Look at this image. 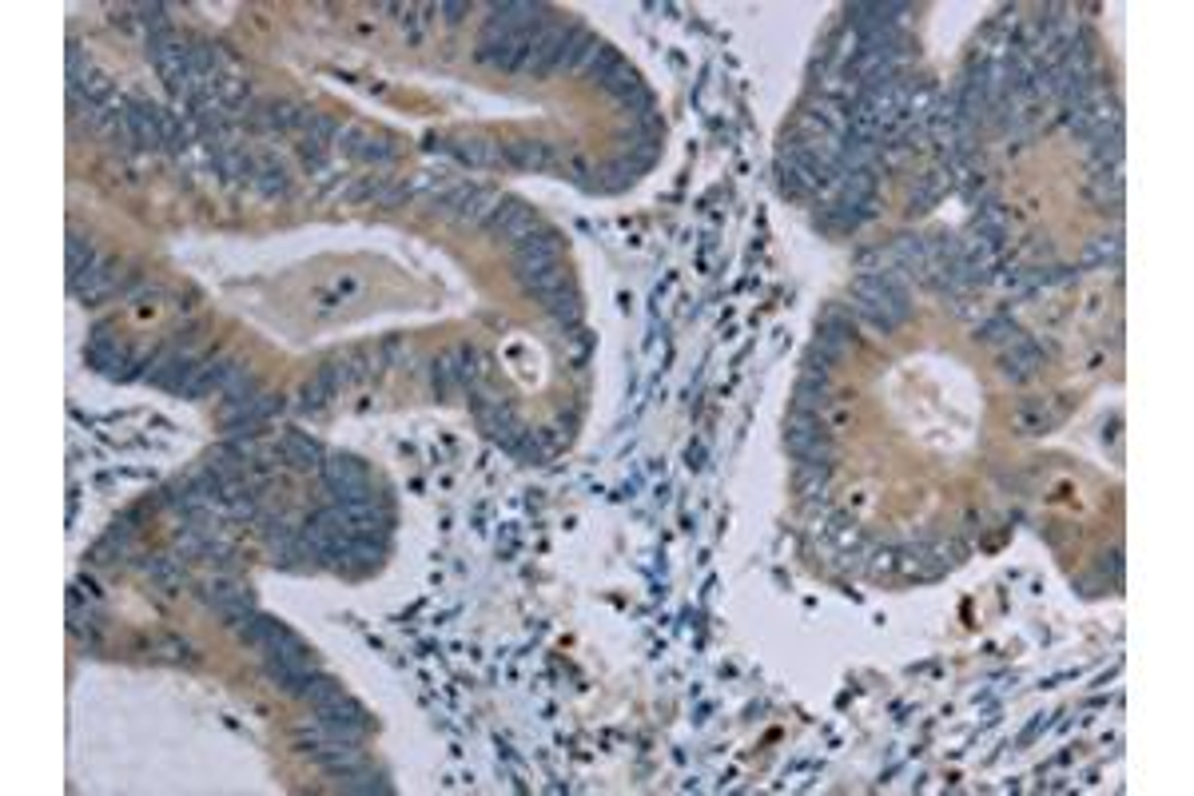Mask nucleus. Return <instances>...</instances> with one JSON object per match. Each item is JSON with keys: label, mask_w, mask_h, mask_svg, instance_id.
<instances>
[{"label": "nucleus", "mask_w": 1194, "mask_h": 796, "mask_svg": "<svg viewBox=\"0 0 1194 796\" xmlns=\"http://www.w3.org/2000/svg\"><path fill=\"white\" fill-rule=\"evenodd\" d=\"M450 382H454V367H450V359H443V362H438V370H435V387L446 395Z\"/></svg>", "instance_id": "29"}, {"label": "nucleus", "mask_w": 1194, "mask_h": 796, "mask_svg": "<svg viewBox=\"0 0 1194 796\" xmlns=\"http://www.w3.org/2000/svg\"><path fill=\"white\" fill-rule=\"evenodd\" d=\"M458 156L470 159V164H490V159H498L501 152L494 144H486V139H470V144H458Z\"/></svg>", "instance_id": "24"}, {"label": "nucleus", "mask_w": 1194, "mask_h": 796, "mask_svg": "<svg viewBox=\"0 0 1194 796\" xmlns=\"http://www.w3.org/2000/svg\"><path fill=\"white\" fill-rule=\"evenodd\" d=\"M339 789L343 792H390V784L378 777V772L358 769V772H350V777H339Z\"/></svg>", "instance_id": "19"}, {"label": "nucleus", "mask_w": 1194, "mask_h": 796, "mask_svg": "<svg viewBox=\"0 0 1194 796\" xmlns=\"http://www.w3.org/2000/svg\"><path fill=\"white\" fill-rule=\"evenodd\" d=\"M283 458L299 470L323 466V450H319V442L307 438V435H283Z\"/></svg>", "instance_id": "11"}, {"label": "nucleus", "mask_w": 1194, "mask_h": 796, "mask_svg": "<svg viewBox=\"0 0 1194 796\" xmlns=\"http://www.w3.org/2000/svg\"><path fill=\"white\" fill-rule=\"evenodd\" d=\"M501 156L510 159V164H518V168H554V152H549V144H538V139H514V144H506L501 148Z\"/></svg>", "instance_id": "8"}, {"label": "nucleus", "mask_w": 1194, "mask_h": 796, "mask_svg": "<svg viewBox=\"0 0 1194 796\" xmlns=\"http://www.w3.org/2000/svg\"><path fill=\"white\" fill-rule=\"evenodd\" d=\"M124 359H128V350L119 347L116 339H108L104 331H100V335L92 339V347H88V362H92L96 370H104V375H119Z\"/></svg>", "instance_id": "9"}, {"label": "nucleus", "mask_w": 1194, "mask_h": 796, "mask_svg": "<svg viewBox=\"0 0 1194 796\" xmlns=\"http://www.w3.org/2000/svg\"><path fill=\"white\" fill-rule=\"evenodd\" d=\"M490 227H494L501 239H514V244H518V239H526V235H534V231H538V216L526 204L510 199V204L498 207V216L490 219Z\"/></svg>", "instance_id": "7"}, {"label": "nucleus", "mask_w": 1194, "mask_h": 796, "mask_svg": "<svg viewBox=\"0 0 1194 796\" xmlns=\"http://www.w3.org/2000/svg\"><path fill=\"white\" fill-rule=\"evenodd\" d=\"M601 53H606V44H601L597 36H589L586 44H581V53H578V60H574V68H569V72H594V64L601 60Z\"/></svg>", "instance_id": "25"}, {"label": "nucleus", "mask_w": 1194, "mask_h": 796, "mask_svg": "<svg viewBox=\"0 0 1194 796\" xmlns=\"http://www.w3.org/2000/svg\"><path fill=\"white\" fill-rule=\"evenodd\" d=\"M940 196H944V171H931V176H924L920 191H912V207L908 211H928Z\"/></svg>", "instance_id": "20"}, {"label": "nucleus", "mask_w": 1194, "mask_h": 796, "mask_svg": "<svg viewBox=\"0 0 1194 796\" xmlns=\"http://www.w3.org/2000/svg\"><path fill=\"white\" fill-rule=\"evenodd\" d=\"M339 693H343V685H339L335 677H327V673H315V677H310V681L303 685V693H299V697H303V701L310 705V709H319V705L335 701Z\"/></svg>", "instance_id": "17"}, {"label": "nucleus", "mask_w": 1194, "mask_h": 796, "mask_svg": "<svg viewBox=\"0 0 1194 796\" xmlns=\"http://www.w3.org/2000/svg\"><path fill=\"white\" fill-rule=\"evenodd\" d=\"M1051 422H1055V418H1051L1043 407H1019V410H1016V427H1019V435H1043V430H1047Z\"/></svg>", "instance_id": "22"}, {"label": "nucleus", "mask_w": 1194, "mask_h": 796, "mask_svg": "<svg viewBox=\"0 0 1194 796\" xmlns=\"http://www.w3.org/2000/svg\"><path fill=\"white\" fill-rule=\"evenodd\" d=\"M788 455L792 458H800V462H808V466H828V438H825V430H820V418L817 415H792L788 422Z\"/></svg>", "instance_id": "4"}, {"label": "nucleus", "mask_w": 1194, "mask_h": 796, "mask_svg": "<svg viewBox=\"0 0 1194 796\" xmlns=\"http://www.w3.org/2000/svg\"><path fill=\"white\" fill-rule=\"evenodd\" d=\"M518 279H521V287H526L530 295H538V299H546V295H554L558 287H566V271H561L558 264L546 267V271H526V275H518Z\"/></svg>", "instance_id": "15"}, {"label": "nucleus", "mask_w": 1194, "mask_h": 796, "mask_svg": "<svg viewBox=\"0 0 1194 796\" xmlns=\"http://www.w3.org/2000/svg\"><path fill=\"white\" fill-rule=\"evenodd\" d=\"M558 255H561V239L554 235V231H534V235H526V239H518V247H514V259H518V275H526V271H546V267H554L558 264Z\"/></svg>", "instance_id": "6"}, {"label": "nucleus", "mask_w": 1194, "mask_h": 796, "mask_svg": "<svg viewBox=\"0 0 1194 796\" xmlns=\"http://www.w3.org/2000/svg\"><path fill=\"white\" fill-rule=\"evenodd\" d=\"M1091 199H1095L1099 207H1119L1122 204V176H1119V168H1095V176H1091Z\"/></svg>", "instance_id": "10"}, {"label": "nucleus", "mask_w": 1194, "mask_h": 796, "mask_svg": "<svg viewBox=\"0 0 1194 796\" xmlns=\"http://www.w3.org/2000/svg\"><path fill=\"white\" fill-rule=\"evenodd\" d=\"M852 299H856V311L864 319H872L880 331H896L900 322L912 315V303H908V291L896 275L888 271H876V275H860L852 279Z\"/></svg>", "instance_id": "1"}, {"label": "nucleus", "mask_w": 1194, "mask_h": 796, "mask_svg": "<svg viewBox=\"0 0 1194 796\" xmlns=\"http://www.w3.org/2000/svg\"><path fill=\"white\" fill-rule=\"evenodd\" d=\"M498 207H501V196L474 187L470 191V199L463 204V224H490V219L498 216Z\"/></svg>", "instance_id": "14"}, {"label": "nucleus", "mask_w": 1194, "mask_h": 796, "mask_svg": "<svg viewBox=\"0 0 1194 796\" xmlns=\"http://www.w3.org/2000/svg\"><path fill=\"white\" fill-rule=\"evenodd\" d=\"M124 120H128V132H132L136 148L156 152V148L164 144V112H159L156 104H148V100H132V104L124 108Z\"/></svg>", "instance_id": "5"}, {"label": "nucleus", "mask_w": 1194, "mask_h": 796, "mask_svg": "<svg viewBox=\"0 0 1194 796\" xmlns=\"http://www.w3.org/2000/svg\"><path fill=\"white\" fill-rule=\"evenodd\" d=\"M438 13H443V20H450V24H458V20L470 13V5L466 0H454V5H438Z\"/></svg>", "instance_id": "28"}, {"label": "nucleus", "mask_w": 1194, "mask_h": 796, "mask_svg": "<svg viewBox=\"0 0 1194 796\" xmlns=\"http://www.w3.org/2000/svg\"><path fill=\"white\" fill-rule=\"evenodd\" d=\"M601 88H606V92H614L617 100H626L629 92H637V88H641V80H637V72L626 64V60H617V64L609 68L606 76H601Z\"/></svg>", "instance_id": "16"}, {"label": "nucleus", "mask_w": 1194, "mask_h": 796, "mask_svg": "<svg viewBox=\"0 0 1194 796\" xmlns=\"http://www.w3.org/2000/svg\"><path fill=\"white\" fill-rule=\"evenodd\" d=\"M1087 259H1119V235L1099 239V244L1091 247V255H1087Z\"/></svg>", "instance_id": "27"}, {"label": "nucleus", "mask_w": 1194, "mask_h": 796, "mask_svg": "<svg viewBox=\"0 0 1194 796\" xmlns=\"http://www.w3.org/2000/svg\"><path fill=\"white\" fill-rule=\"evenodd\" d=\"M108 92H112V80H108L104 72H88V76H84V80H80V84L72 88V100H84L88 108H96V104H100V100H104Z\"/></svg>", "instance_id": "18"}, {"label": "nucleus", "mask_w": 1194, "mask_h": 796, "mask_svg": "<svg viewBox=\"0 0 1194 796\" xmlns=\"http://www.w3.org/2000/svg\"><path fill=\"white\" fill-rule=\"evenodd\" d=\"M96 264V251H92V244H88V239H80V235H72V239H68V275H84V271L88 267H92Z\"/></svg>", "instance_id": "21"}, {"label": "nucleus", "mask_w": 1194, "mask_h": 796, "mask_svg": "<svg viewBox=\"0 0 1194 796\" xmlns=\"http://www.w3.org/2000/svg\"><path fill=\"white\" fill-rule=\"evenodd\" d=\"M315 724L319 729H327L330 737H339V741H350V744H358V737L367 733V709L358 701H350L347 693H339L335 701H327V705H319L315 709Z\"/></svg>", "instance_id": "2"}, {"label": "nucleus", "mask_w": 1194, "mask_h": 796, "mask_svg": "<svg viewBox=\"0 0 1194 796\" xmlns=\"http://www.w3.org/2000/svg\"><path fill=\"white\" fill-rule=\"evenodd\" d=\"M1039 362H1043V359H1039V350L1031 347V342L1016 339V342H1011V350L1003 355V375H1008V379H1027L1031 370L1039 367Z\"/></svg>", "instance_id": "12"}, {"label": "nucleus", "mask_w": 1194, "mask_h": 796, "mask_svg": "<svg viewBox=\"0 0 1194 796\" xmlns=\"http://www.w3.org/2000/svg\"><path fill=\"white\" fill-rule=\"evenodd\" d=\"M255 187L263 191V196H283L287 191V171L275 168V164H263V171L255 176Z\"/></svg>", "instance_id": "23"}, {"label": "nucleus", "mask_w": 1194, "mask_h": 796, "mask_svg": "<svg viewBox=\"0 0 1194 796\" xmlns=\"http://www.w3.org/2000/svg\"><path fill=\"white\" fill-rule=\"evenodd\" d=\"M323 478H327L330 494H335V498L343 502V506H347V502H370V498H375L367 470L358 466L355 458H347V455L323 458Z\"/></svg>", "instance_id": "3"}, {"label": "nucleus", "mask_w": 1194, "mask_h": 796, "mask_svg": "<svg viewBox=\"0 0 1194 796\" xmlns=\"http://www.w3.org/2000/svg\"><path fill=\"white\" fill-rule=\"evenodd\" d=\"M330 395H335V390L327 387V379H323V375H315V379H310L307 387H303V407H307V410H319Z\"/></svg>", "instance_id": "26"}, {"label": "nucleus", "mask_w": 1194, "mask_h": 796, "mask_svg": "<svg viewBox=\"0 0 1194 796\" xmlns=\"http://www.w3.org/2000/svg\"><path fill=\"white\" fill-rule=\"evenodd\" d=\"M541 303H546V311L561 322V327H574V322L581 319V299H578V291L569 287V283H566V287H558L554 295H546Z\"/></svg>", "instance_id": "13"}]
</instances>
